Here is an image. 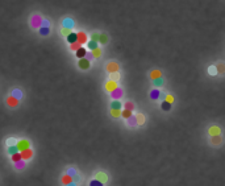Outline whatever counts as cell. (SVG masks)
<instances>
[{
  "instance_id": "obj_1",
  "label": "cell",
  "mask_w": 225,
  "mask_h": 186,
  "mask_svg": "<svg viewBox=\"0 0 225 186\" xmlns=\"http://www.w3.org/2000/svg\"><path fill=\"white\" fill-rule=\"evenodd\" d=\"M17 149H19V152H22V151H25V149H28L29 146H30V144H29V141L28 140H20V141H17Z\"/></svg>"
},
{
  "instance_id": "obj_2",
  "label": "cell",
  "mask_w": 225,
  "mask_h": 186,
  "mask_svg": "<svg viewBox=\"0 0 225 186\" xmlns=\"http://www.w3.org/2000/svg\"><path fill=\"white\" fill-rule=\"evenodd\" d=\"M122 95H124V92H122V90L119 89V87L111 92V98H112L113 100H120V98H121Z\"/></svg>"
},
{
  "instance_id": "obj_3",
  "label": "cell",
  "mask_w": 225,
  "mask_h": 186,
  "mask_svg": "<svg viewBox=\"0 0 225 186\" xmlns=\"http://www.w3.org/2000/svg\"><path fill=\"white\" fill-rule=\"evenodd\" d=\"M117 70H119V65L116 64V62H109V64L107 65V71L109 74L117 73Z\"/></svg>"
},
{
  "instance_id": "obj_4",
  "label": "cell",
  "mask_w": 225,
  "mask_h": 186,
  "mask_svg": "<svg viewBox=\"0 0 225 186\" xmlns=\"http://www.w3.org/2000/svg\"><path fill=\"white\" fill-rule=\"evenodd\" d=\"M78 66H79L80 69H83V70H87V69H90V61H88L87 58H82V59H79V62H78Z\"/></svg>"
},
{
  "instance_id": "obj_5",
  "label": "cell",
  "mask_w": 225,
  "mask_h": 186,
  "mask_svg": "<svg viewBox=\"0 0 225 186\" xmlns=\"http://www.w3.org/2000/svg\"><path fill=\"white\" fill-rule=\"evenodd\" d=\"M21 153V156H22V160H30L32 158V156H33V152H32V149L30 148H28V149H25V151H22V152H20Z\"/></svg>"
},
{
  "instance_id": "obj_6",
  "label": "cell",
  "mask_w": 225,
  "mask_h": 186,
  "mask_svg": "<svg viewBox=\"0 0 225 186\" xmlns=\"http://www.w3.org/2000/svg\"><path fill=\"white\" fill-rule=\"evenodd\" d=\"M7 104L11 106V107H17L19 106V99H16L13 95H11V96L7 98Z\"/></svg>"
},
{
  "instance_id": "obj_7",
  "label": "cell",
  "mask_w": 225,
  "mask_h": 186,
  "mask_svg": "<svg viewBox=\"0 0 225 186\" xmlns=\"http://www.w3.org/2000/svg\"><path fill=\"white\" fill-rule=\"evenodd\" d=\"M76 34H78V42H79L80 45L88 42V40H87V34L84 33V32H79V33H76Z\"/></svg>"
},
{
  "instance_id": "obj_8",
  "label": "cell",
  "mask_w": 225,
  "mask_h": 186,
  "mask_svg": "<svg viewBox=\"0 0 225 186\" xmlns=\"http://www.w3.org/2000/svg\"><path fill=\"white\" fill-rule=\"evenodd\" d=\"M105 89H107V91L112 92L113 90L117 89V83H116L115 81H109V82H107V84H105Z\"/></svg>"
},
{
  "instance_id": "obj_9",
  "label": "cell",
  "mask_w": 225,
  "mask_h": 186,
  "mask_svg": "<svg viewBox=\"0 0 225 186\" xmlns=\"http://www.w3.org/2000/svg\"><path fill=\"white\" fill-rule=\"evenodd\" d=\"M222 143V137L219 135V136H211V144L212 145H220Z\"/></svg>"
},
{
  "instance_id": "obj_10",
  "label": "cell",
  "mask_w": 225,
  "mask_h": 186,
  "mask_svg": "<svg viewBox=\"0 0 225 186\" xmlns=\"http://www.w3.org/2000/svg\"><path fill=\"white\" fill-rule=\"evenodd\" d=\"M75 54H76V57H78L79 59H82V58H86V54H87V50H86V49H84V48H83V46H82V48H79L78 50H76V52H75Z\"/></svg>"
},
{
  "instance_id": "obj_11",
  "label": "cell",
  "mask_w": 225,
  "mask_h": 186,
  "mask_svg": "<svg viewBox=\"0 0 225 186\" xmlns=\"http://www.w3.org/2000/svg\"><path fill=\"white\" fill-rule=\"evenodd\" d=\"M67 42L68 44H74V42H78V34L71 32L68 36H67Z\"/></svg>"
},
{
  "instance_id": "obj_12",
  "label": "cell",
  "mask_w": 225,
  "mask_h": 186,
  "mask_svg": "<svg viewBox=\"0 0 225 186\" xmlns=\"http://www.w3.org/2000/svg\"><path fill=\"white\" fill-rule=\"evenodd\" d=\"M96 180H97V181H100V182H103V183H105V182L108 181V177H107V174H105V173L99 172V173H96Z\"/></svg>"
},
{
  "instance_id": "obj_13",
  "label": "cell",
  "mask_w": 225,
  "mask_h": 186,
  "mask_svg": "<svg viewBox=\"0 0 225 186\" xmlns=\"http://www.w3.org/2000/svg\"><path fill=\"white\" fill-rule=\"evenodd\" d=\"M220 133H221V129L219 127L213 126V127L209 128V135H211V136H219Z\"/></svg>"
},
{
  "instance_id": "obj_14",
  "label": "cell",
  "mask_w": 225,
  "mask_h": 186,
  "mask_svg": "<svg viewBox=\"0 0 225 186\" xmlns=\"http://www.w3.org/2000/svg\"><path fill=\"white\" fill-rule=\"evenodd\" d=\"M73 182V177L71 176H68V174H65V176H62V183H63L65 186L70 185Z\"/></svg>"
},
{
  "instance_id": "obj_15",
  "label": "cell",
  "mask_w": 225,
  "mask_h": 186,
  "mask_svg": "<svg viewBox=\"0 0 225 186\" xmlns=\"http://www.w3.org/2000/svg\"><path fill=\"white\" fill-rule=\"evenodd\" d=\"M121 107H122V104L120 100H113L111 103V110H121Z\"/></svg>"
},
{
  "instance_id": "obj_16",
  "label": "cell",
  "mask_w": 225,
  "mask_h": 186,
  "mask_svg": "<svg viewBox=\"0 0 225 186\" xmlns=\"http://www.w3.org/2000/svg\"><path fill=\"white\" fill-rule=\"evenodd\" d=\"M159 95H161V91H159L158 89H153V90L150 91V98H151V99H154V100L158 99V98H159Z\"/></svg>"
},
{
  "instance_id": "obj_17",
  "label": "cell",
  "mask_w": 225,
  "mask_h": 186,
  "mask_svg": "<svg viewBox=\"0 0 225 186\" xmlns=\"http://www.w3.org/2000/svg\"><path fill=\"white\" fill-rule=\"evenodd\" d=\"M128 120V126H130V127H134V126H137V118H136V115H132L129 119H126Z\"/></svg>"
},
{
  "instance_id": "obj_18",
  "label": "cell",
  "mask_w": 225,
  "mask_h": 186,
  "mask_svg": "<svg viewBox=\"0 0 225 186\" xmlns=\"http://www.w3.org/2000/svg\"><path fill=\"white\" fill-rule=\"evenodd\" d=\"M11 160L16 164V162H19V161H21L22 160V156H21V153L20 152H17V153H15V154H12V157H11Z\"/></svg>"
},
{
  "instance_id": "obj_19",
  "label": "cell",
  "mask_w": 225,
  "mask_h": 186,
  "mask_svg": "<svg viewBox=\"0 0 225 186\" xmlns=\"http://www.w3.org/2000/svg\"><path fill=\"white\" fill-rule=\"evenodd\" d=\"M136 118H137V126H142V124L145 123V116L142 114H137Z\"/></svg>"
},
{
  "instance_id": "obj_20",
  "label": "cell",
  "mask_w": 225,
  "mask_h": 186,
  "mask_svg": "<svg viewBox=\"0 0 225 186\" xmlns=\"http://www.w3.org/2000/svg\"><path fill=\"white\" fill-rule=\"evenodd\" d=\"M150 78H151L153 81L161 78V71H159V70H153V71L150 73Z\"/></svg>"
},
{
  "instance_id": "obj_21",
  "label": "cell",
  "mask_w": 225,
  "mask_h": 186,
  "mask_svg": "<svg viewBox=\"0 0 225 186\" xmlns=\"http://www.w3.org/2000/svg\"><path fill=\"white\" fill-rule=\"evenodd\" d=\"M87 46H88V49H90V50H95V49H97V42L91 40V41L87 42Z\"/></svg>"
},
{
  "instance_id": "obj_22",
  "label": "cell",
  "mask_w": 225,
  "mask_h": 186,
  "mask_svg": "<svg viewBox=\"0 0 225 186\" xmlns=\"http://www.w3.org/2000/svg\"><path fill=\"white\" fill-rule=\"evenodd\" d=\"M161 108L163 111H170V108H171V104H170L168 102H166V100H163L162 102V104H161Z\"/></svg>"
},
{
  "instance_id": "obj_23",
  "label": "cell",
  "mask_w": 225,
  "mask_h": 186,
  "mask_svg": "<svg viewBox=\"0 0 225 186\" xmlns=\"http://www.w3.org/2000/svg\"><path fill=\"white\" fill-rule=\"evenodd\" d=\"M79 48H82V45L79 44V42H74V44H70V49L71 50H74V52H76Z\"/></svg>"
},
{
  "instance_id": "obj_24",
  "label": "cell",
  "mask_w": 225,
  "mask_h": 186,
  "mask_svg": "<svg viewBox=\"0 0 225 186\" xmlns=\"http://www.w3.org/2000/svg\"><path fill=\"white\" fill-rule=\"evenodd\" d=\"M41 22H42V19H41V17H38V16H36V17L33 19V21H32V24H33L34 27H40Z\"/></svg>"
},
{
  "instance_id": "obj_25",
  "label": "cell",
  "mask_w": 225,
  "mask_h": 186,
  "mask_svg": "<svg viewBox=\"0 0 225 186\" xmlns=\"http://www.w3.org/2000/svg\"><path fill=\"white\" fill-rule=\"evenodd\" d=\"M132 115H133V114H132V111H129V110H124L121 112V116H122V118H125V119H129Z\"/></svg>"
},
{
  "instance_id": "obj_26",
  "label": "cell",
  "mask_w": 225,
  "mask_h": 186,
  "mask_svg": "<svg viewBox=\"0 0 225 186\" xmlns=\"http://www.w3.org/2000/svg\"><path fill=\"white\" fill-rule=\"evenodd\" d=\"M17 152H19V149H17V145H11V146H8V153L15 154V153H17Z\"/></svg>"
},
{
  "instance_id": "obj_27",
  "label": "cell",
  "mask_w": 225,
  "mask_h": 186,
  "mask_svg": "<svg viewBox=\"0 0 225 186\" xmlns=\"http://www.w3.org/2000/svg\"><path fill=\"white\" fill-rule=\"evenodd\" d=\"M90 186H104V183H103V182H100V181H97L96 178H95V180L90 181Z\"/></svg>"
},
{
  "instance_id": "obj_28",
  "label": "cell",
  "mask_w": 225,
  "mask_h": 186,
  "mask_svg": "<svg viewBox=\"0 0 225 186\" xmlns=\"http://www.w3.org/2000/svg\"><path fill=\"white\" fill-rule=\"evenodd\" d=\"M125 110L133 111V110H134V103H133V102H126V103H125Z\"/></svg>"
},
{
  "instance_id": "obj_29",
  "label": "cell",
  "mask_w": 225,
  "mask_h": 186,
  "mask_svg": "<svg viewBox=\"0 0 225 186\" xmlns=\"http://www.w3.org/2000/svg\"><path fill=\"white\" fill-rule=\"evenodd\" d=\"M153 83H154V86H157V87H159V86H163V79H162V78L154 79V81H153Z\"/></svg>"
},
{
  "instance_id": "obj_30",
  "label": "cell",
  "mask_w": 225,
  "mask_h": 186,
  "mask_svg": "<svg viewBox=\"0 0 225 186\" xmlns=\"http://www.w3.org/2000/svg\"><path fill=\"white\" fill-rule=\"evenodd\" d=\"M216 67H217V73H221V74H224V73H225V65H224V64L217 65Z\"/></svg>"
},
{
  "instance_id": "obj_31",
  "label": "cell",
  "mask_w": 225,
  "mask_h": 186,
  "mask_svg": "<svg viewBox=\"0 0 225 186\" xmlns=\"http://www.w3.org/2000/svg\"><path fill=\"white\" fill-rule=\"evenodd\" d=\"M92 54H94V58H99L100 56H102V50L97 48V49H95V50H92Z\"/></svg>"
},
{
  "instance_id": "obj_32",
  "label": "cell",
  "mask_w": 225,
  "mask_h": 186,
  "mask_svg": "<svg viewBox=\"0 0 225 186\" xmlns=\"http://www.w3.org/2000/svg\"><path fill=\"white\" fill-rule=\"evenodd\" d=\"M111 114H112L113 118H119L121 115V110H111Z\"/></svg>"
},
{
  "instance_id": "obj_33",
  "label": "cell",
  "mask_w": 225,
  "mask_h": 186,
  "mask_svg": "<svg viewBox=\"0 0 225 186\" xmlns=\"http://www.w3.org/2000/svg\"><path fill=\"white\" fill-rule=\"evenodd\" d=\"M24 166H25V160H21V161L16 162V168H17V169H22Z\"/></svg>"
},
{
  "instance_id": "obj_34",
  "label": "cell",
  "mask_w": 225,
  "mask_h": 186,
  "mask_svg": "<svg viewBox=\"0 0 225 186\" xmlns=\"http://www.w3.org/2000/svg\"><path fill=\"white\" fill-rule=\"evenodd\" d=\"M61 32H62V34H65V36L67 37L70 33H71V29H70V28H62Z\"/></svg>"
},
{
  "instance_id": "obj_35",
  "label": "cell",
  "mask_w": 225,
  "mask_h": 186,
  "mask_svg": "<svg viewBox=\"0 0 225 186\" xmlns=\"http://www.w3.org/2000/svg\"><path fill=\"white\" fill-rule=\"evenodd\" d=\"M7 144H8V146L16 145V144H17V140H16V139H8V140H7Z\"/></svg>"
},
{
  "instance_id": "obj_36",
  "label": "cell",
  "mask_w": 225,
  "mask_h": 186,
  "mask_svg": "<svg viewBox=\"0 0 225 186\" xmlns=\"http://www.w3.org/2000/svg\"><path fill=\"white\" fill-rule=\"evenodd\" d=\"M99 41L102 42V44H107L108 38H107V36H105V34H100V37H99Z\"/></svg>"
},
{
  "instance_id": "obj_37",
  "label": "cell",
  "mask_w": 225,
  "mask_h": 186,
  "mask_svg": "<svg viewBox=\"0 0 225 186\" xmlns=\"http://www.w3.org/2000/svg\"><path fill=\"white\" fill-rule=\"evenodd\" d=\"M13 96L16 99H20L21 98V91L20 90H13Z\"/></svg>"
},
{
  "instance_id": "obj_38",
  "label": "cell",
  "mask_w": 225,
  "mask_h": 186,
  "mask_svg": "<svg viewBox=\"0 0 225 186\" xmlns=\"http://www.w3.org/2000/svg\"><path fill=\"white\" fill-rule=\"evenodd\" d=\"M119 78H120V74H119V73L111 74V81H115V82H116V79H119Z\"/></svg>"
},
{
  "instance_id": "obj_39",
  "label": "cell",
  "mask_w": 225,
  "mask_h": 186,
  "mask_svg": "<svg viewBox=\"0 0 225 186\" xmlns=\"http://www.w3.org/2000/svg\"><path fill=\"white\" fill-rule=\"evenodd\" d=\"M209 74H211V75L217 74V67H215V66H211V67H209Z\"/></svg>"
},
{
  "instance_id": "obj_40",
  "label": "cell",
  "mask_w": 225,
  "mask_h": 186,
  "mask_svg": "<svg viewBox=\"0 0 225 186\" xmlns=\"http://www.w3.org/2000/svg\"><path fill=\"white\" fill-rule=\"evenodd\" d=\"M40 33H41V34H48V33H49V28H48V27L41 28V29H40Z\"/></svg>"
},
{
  "instance_id": "obj_41",
  "label": "cell",
  "mask_w": 225,
  "mask_h": 186,
  "mask_svg": "<svg viewBox=\"0 0 225 186\" xmlns=\"http://www.w3.org/2000/svg\"><path fill=\"white\" fill-rule=\"evenodd\" d=\"M99 37H100V34H97V33H94V34L91 36V40H92V41H96V42H97V41H99Z\"/></svg>"
},
{
  "instance_id": "obj_42",
  "label": "cell",
  "mask_w": 225,
  "mask_h": 186,
  "mask_svg": "<svg viewBox=\"0 0 225 186\" xmlns=\"http://www.w3.org/2000/svg\"><path fill=\"white\" fill-rule=\"evenodd\" d=\"M165 100H166V102H168L170 104H171V103L174 102V98H173L171 95H166V99H165Z\"/></svg>"
},
{
  "instance_id": "obj_43",
  "label": "cell",
  "mask_w": 225,
  "mask_h": 186,
  "mask_svg": "<svg viewBox=\"0 0 225 186\" xmlns=\"http://www.w3.org/2000/svg\"><path fill=\"white\" fill-rule=\"evenodd\" d=\"M86 58H87L88 61L94 58V54H92V52H91V53H87V54H86Z\"/></svg>"
},
{
  "instance_id": "obj_44",
  "label": "cell",
  "mask_w": 225,
  "mask_h": 186,
  "mask_svg": "<svg viewBox=\"0 0 225 186\" xmlns=\"http://www.w3.org/2000/svg\"><path fill=\"white\" fill-rule=\"evenodd\" d=\"M67 186H75V182H71L70 185H67Z\"/></svg>"
}]
</instances>
